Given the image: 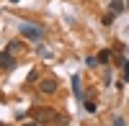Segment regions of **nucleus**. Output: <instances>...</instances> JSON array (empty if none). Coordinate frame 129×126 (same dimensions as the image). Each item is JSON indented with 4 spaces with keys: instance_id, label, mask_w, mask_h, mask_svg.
I'll return each mask as SVG.
<instances>
[{
    "instance_id": "obj_10",
    "label": "nucleus",
    "mask_w": 129,
    "mask_h": 126,
    "mask_svg": "<svg viewBox=\"0 0 129 126\" xmlns=\"http://www.w3.org/2000/svg\"><path fill=\"white\" fill-rule=\"evenodd\" d=\"M26 82H39V72H36V70H31L28 75H26Z\"/></svg>"
},
{
    "instance_id": "obj_12",
    "label": "nucleus",
    "mask_w": 129,
    "mask_h": 126,
    "mask_svg": "<svg viewBox=\"0 0 129 126\" xmlns=\"http://www.w3.org/2000/svg\"><path fill=\"white\" fill-rule=\"evenodd\" d=\"M114 18H116V16L109 10V16H103V26H111V23H114Z\"/></svg>"
},
{
    "instance_id": "obj_14",
    "label": "nucleus",
    "mask_w": 129,
    "mask_h": 126,
    "mask_svg": "<svg viewBox=\"0 0 129 126\" xmlns=\"http://www.w3.org/2000/svg\"><path fill=\"white\" fill-rule=\"evenodd\" d=\"M114 126H124V118L121 116H114Z\"/></svg>"
},
{
    "instance_id": "obj_5",
    "label": "nucleus",
    "mask_w": 129,
    "mask_h": 126,
    "mask_svg": "<svg viewBox=\"0 0 129 126\" xmlns=\"http://www.w3.org/2000/svg\"><path fill=\"white\" fill-rule=\"evenodd\" d=\"M116 65H119V67H121V72H124L121 77H124V80H129V62H126V57H121V54H119V57H116Z\"/></svg>"
},
{
    "instance_id": "obj_3",
    "label": "nucleus",
    "mask_w": 129,
    "mask_h": 126,
    "mask_svg": "<svg viewBox=\"0 0 129 126\" xmlns=\"http://www.w3.org/2000/svg\"><path fill=\"white\" fill-rule=\"evenodd\" d=\"M39 93H41V95H52V93H57V80L54 77L39 80Z\"/></svg>"
},
{
    "instance_id": "obj_15",
    "label": "nucleus",
    "mask_w": 129,
    "mask_h": 126,
    "mask_svg": "<svg viewBox=\"0 0 129 126\" xmlns=\"http://www.w3.org/2000/svg\"><path fill=\"white\" fill-rule=\"evenodd\" d=\"M8 3H18V0H8Z\"/></svg>"
},
{
    "instance_id": "obj_11",
    "label": "nucleus",
    "mask_w": 129,
    "mask_h": 126,
    "mask_svg": "<svg viewBox=\"0 0 129 126\" xmlns=\"http://www.w3.org/2000/svg\"><path fill=\"white\" fill-rule=\"evenodd\" d=\"M83 106H85L88 113H95V103H93V100H83Z\"/></svg>"
},
{
    "instance_id": "obj_9",
    "label": "nucleus",
    "mask_w": 129,
    "mask_h": 126,
    "mask_svg": "<svg viewBox=\"0 0 129 126\" xmlns=\"http://www.w3.org/2000/svg\"><path fill=\"white\" fill-rule=\"evenodd\" d=\"M121 10H124V3H121V0H111V13L116 16V13H121Z\"/></svg>"
},
{
    "instance_id": "obj_7",
    "label": "nucleus",
    "mask_w": 129,
    "mask_h": 126,
    "mask_svg": "<svg viewBox=\"0 0 129 126\" xmlns=\"http://www.w3.org/2000/svg\"><path fill=\"white\" fill-rule=\"evenodd\" d=\"M72 90H75V98L83 100V88H80V77H72Z\"/></svg>"
},
{
    "instance_id": "obj_13",
    "label": "nucleus",
    "mask_w": 129,
    "mask_h": 126,
    "mask_svg": "<svg viewBox=\"0 0 129 126\" xmlns=\"http://www.w3.org/2000/svg\"><path fill=\"white\" fill-rule=\"evenodd\" d=\"M85 65L93 67V65H98V57H85Z\"/></svg>"
},
{
    "instance_id": "obj_4",
    "label": "nucleus",
    "mask_w": 129,
    "mask_h": 126,
    "mask_svg": "<svg viewBox=\"0 0 129 126\" xmlns=\"http://www.w3.org/2000/svg\"><path fill=\"white\" fill-rule=\"evenodd\" d=\"M0 67L3 70H16V57L10 51H0Z\"/></svg>"
},
{
    "instance_id": "obj_16",
    "label": "nucleus",
    "mask_w": 129,
    "mask_h": 126,
    "mask_svg": "<svg viewBox=\"0 0 129 126\" xmlns=\"http://www.w3.org/2000/svg\"><path fill=\"white\" fill-rule=\"evenodd\" d=\"M126 8H129V0H126Z\"/></svg>"
},
{
    "instance_id": "obj_6",
    "label": "nucleus",
    "mask_w": 129,
    "mask_h": 126,
    "mask_svg": "<svg viewBox=\"0 0 129 126\" xmlns=\"http://www.w3.org/2000/svg\"><path fill=\"white\" fill-rule=\"evenodd\" d=\"M21 49H23V41H18V39L8 41V46H5V51H10V54H18Z\"/></svg>"
},
{
    "instance_id": "obj_2",
    "label": "nucleus",
    "mask_w": 129,
    "mask_h": 126,
    "mask_svg": "<svg viewBox=\"0 0 129 126\" xmlns=\"http://www.w3.org/2000/svg\"><path fill=\"white\" fill-rule=\"evenodd\" d=\"M31 116H34L36 123H57V116H59V113L52 111V108H34V111H31Z\"/></svg>"
},
{
    "instance_id": "obj_1",
    "label": "nucleus",
    "mask_w": 129,
    "mask_h": 126,
    "mask_svg": "<svg viewBox=\"0 0 129 126\" xmlns=\"http://www.w3.org/2000/svg\"><path fill=\"white\" fill-rule=\"evenodd\" d=\"M18 31H21V36L28 39V41H41V39H44V28L36 26V23H21Z\"/></svg>"
},
{
    "instance_id": "obj_8",
    "label": "nucleus",
    "mask_w": 129,
    "mask_h": 126,
    "mask_svg": "<svg viewBox=\"0 0 129 126\" xmlns=\"http://www.w3.org/2000/svg\"><path fill=\"white\" fill-rule=\"evenodd\" d=\"M109 59H111V49L98 51V62H101V65H109Z\"/></svg>"
}]
</instances>
